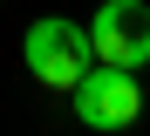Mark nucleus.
<instances>
[{"label": "nucleus", "mask_w": 150, "mask_h": 136, "mask_svg": "<svg viewBox=\"0 0 150 136\" xmlns=\"http://www.w3.org/2000/svg\"><path fill=\"white\" fill-rule=\"evenodd\" d=\"M21 61H28V75L41 82V89H75V82L89 75L96 48H89V27L75 20H34L28 34H21Z\"/></svg>", "instance_id": "nucleus-1"}, {"label": "nucleus", "mask_w": 150, "mask_h": 136, "mask_svg": "<svg viewBox=\"0 0 150 136\" xmlns=\"http://www.w3.org/2000/svg\"><path fill=\"white\" fill-rule=\"evenodd\" d=\"M75 123L96 129V136H116L143 116V89H137V68H109V61H89V75L75 82Z\"/></svg>", "instance_id": "nucleus-2"}, {"label": "nucleus", "mask_w": 150, "mask_h": 136, "mask_svg": "<svg viewBox=\"0 0 150 136\" xmlns=\"http://www.w3.org/2000/svg\"><path fill=\"white\" fill-rule=\"evenodd\" d=\"M89 48L109 68H150V7L143 0H103L89 20Z\"/></svg>", "instance_id": "nucleus-3"}]
</instances>
